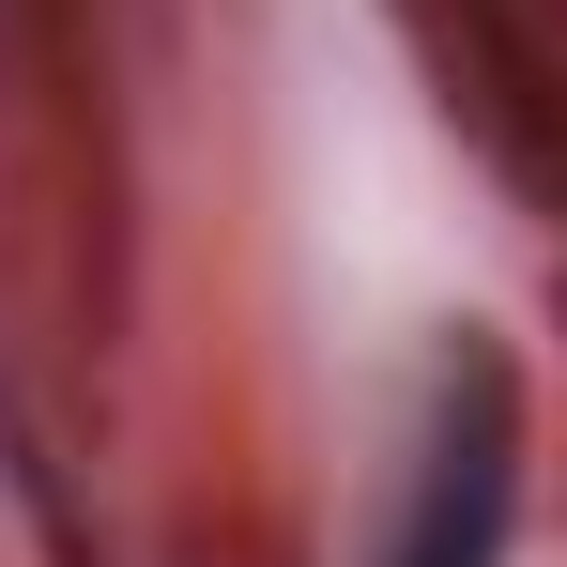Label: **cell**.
<instances>
[{
	"instance_id": "1",
	"label": "cell",
	"mask_w": 567,
	"mask_h": 567,
	"mask_svg": "<svg viewBox=\"0 0 567 567\" xmlns=\"http://www.w3.org/2000/svg\"><path fill=\"white\" fill-rule=\"evenodd\" d=\"M491 553H506V414H491V383H461L445 430H430V461H414L399 567H491Z\"/></svg>"
}]
</instances>
